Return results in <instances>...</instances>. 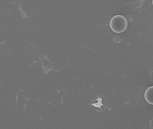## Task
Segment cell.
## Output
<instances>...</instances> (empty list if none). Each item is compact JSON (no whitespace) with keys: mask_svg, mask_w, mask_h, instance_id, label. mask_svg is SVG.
<instances>
[{"mask_svg":"<svg viewBox=\"0 0 153 129\" xmlns=\"http://www.w3.org/2000/svg\"><path fill=\"white\" fill-rule=\"evenodd\" d=\"M128 21L124 16L117 15L114 16L110 22V27L113 32L121 33L124 32L128 27Z\"/></svg>","mask_w":153,"mask_h":129,"instance_id":"1","label":"cell"},{"mask_svg":"<svg viewBox=\"0 0 153 129\" xmlns=\"http://www.w3.org/2000/svg\"><path fill=\"white\" fill-rule=\"evenodd\" d=\"M144 96L146 102L150 105H153V86L147 89Z\"/></svg>","mask_w":153,"mask_h":129,"instance_id":"2","label":"cell"},{"mask_svg":"<svg viewBox=\"0 0 153 129\" xmlns=\"http://www.w3.org/2000/svg\"><path fill=\"white\" fill-rule=\"evenodd\" d=\"M152 4H153V0H152Z\"/></svg>","mask_w":153,"mask_h":129,"instance_id":"3","label":"cell"}]
</instances>
